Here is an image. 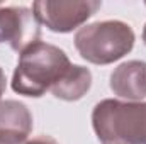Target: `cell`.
I'll return each mask as SVG.
<instances>
[{"label": "cell", "instance_id": "2", "mask_svg": "<svg viewBox=\"0 0 146 144\" xmlns=\"http://www.w3.org/2000/svg\"><path fill=\"white\" fill-rule=\"evenodd\" d=\"M100 144H146V102L106 98L92 112Z\"/></svg>", "mask_w": 146, "mask_h": 144}, {"label": "cell", "instance_id": "3", "mask_svg": "<svg viewBox=\"0 0 146 144\" xmlns=\"http://www.w3.org/2000/svg\"><path fill=\"white\" fill-rule=\"evenodd\" d=\"M134 31L122 20H99L83 26L75 34L80 56L94 65H110L134 48Z\"/></svg>", "mask_w": 146, "mask_h": 144}, {"label": "cell", "instance_id": "10", "mask_svg": "<svg viewBox=\"0 0 146 144\" xmlns=\"http://www.w3.org/2000/svg\"><path fill=\"white\" fill-rule=\"evenodd\" d=\"M5 85H7V80H5V73L0 68V100H2V95L5 92Z\"/></svg>", "mask_w": 146, "mask_h": 144}, {"label": "cell", "instance_id": "11", "mask_svg": "<svg viewBox=\"0 0 146 144\" xmlns=\"http://www.w3.org/2000/svg\"><path fill=\"white\" fill-rule=\"evenodd\" d=\"M143 41H145V44H146V24H145V29H143Z\"/></svg>", "mask_w": 146, "mask_h": 144}, {"label": "cell", "instance_id": "8", "mask_svg": "<svg viewBox=\"0 0 146 144\" xmlns=\"http://www.w3.org/2000/svg\"><path fill=\"white\" fill-rule=\"evenodd\" d=\"M92 87V73L88 68L80 66V65H72L68 71L63 75V78L51 88V93L56 98L73 102L80 100Z\"/></svg>", "mask_w": 146, "mask_h": 144}, {"label": "cell", "instance_id": "4", "mask_svg": "<svg viewBox=\"0 0 146 144\" xmlns=\"http://www.w3.org/2000/svg\"><path fill=\"white\" fill-rule=\"evenodd\" d=\"M100 5L97 0H39L33 3V12L51 32L66 34L85 24Z\"/></svg>", "mask_w": 146, "mask_h": 144}, {"label": "cell", "instance_id": "6", "mask_svg": "<svg viewBox=\"0 0 146 144\" xmlns=\"http://www.w3.org/2000/svg\"><path fill=\"white\" fill-rule=\"evenodd\" d=\"M31 131L33 115L22 102H0V144H26Z\"/></svg>", "mask_w": 146, "mask_h": 144}, {"label": "cell", "instance_id": "1", "mask_svg": "<svg viewBox=\"0 0 146 144\" xmlns=\"http://www.w3.org/2000/svg\"><path fill=\"white\" fill-rule=\"evenodd\" d=\"M72 66L70 58L54 44L37 41L21 53L12 76V90L26 97H42Z\"/></svg>", "mask_w": 146, "mask_h": 144}, {"label": "cell", "instance_id": "9", "mask_svg": "<svg viewBox=\"0 0 146 144\" xmlns=\"http://www.w3.org/2000/svg\"><path fill=\"white\" fill-rule=\"evenodd\" d=\"M26 144H58V141L53 139L51 136H39V137H34V139L27 141Z\"/></svg>", "mask_w": 146, "mask_h": 144}, {"label": "cell", "instance_id": "7", "mask_svg": "<svg viewBox=\"0 0 146 144\" xmlns=\"http://www.w3.org/2000/svg\"><path fill=\"white\" fill-rule=\"evenodd\" d=\"M110 90L119 98L143 102L146 98V61L131 59L121 63L110 75Z\"/></svg>", "mask_w": 146, "mask_h": 144}, {"label": "cell", "instance_id": "5", "mask_svg": "<svg viewBox=\"0 0 146 144\" xmlns=\"http://www.w3.org/2000/svg\"><path fill=\"white\" fill-rule=\"evenodd\" d=\"M41 37V24L33 9L0 7V44L7 42L15 53H22Z\"/></svg>", "mask_w": 146, "mask_h": 144}]
</instances>
